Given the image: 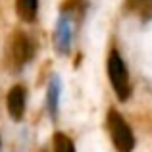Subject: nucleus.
I'll use <instances>...</instances> for the list:
<instances>
[{"mask_svg": "<svg viewBox=\"0 0 152 152\" xmlns=\"http://www.w3.org/2000/svg\"><path fill=\"white\" fill-rule=\"evenodd\" d=\"M106 125L110 131V139L114 142L118 152H131L135 146V137L131 133V127L127 125V121L123 119L121 114H118L115 110L108 112L106 118Z\"/></svg>", "mask_w": 152, "mask_h": 152, "instance_id": "1", "label": "nucleus"}, {"mask_svg": "<svg viewBox=\"0 0 152 152\" xmlns=\"http://www.w3.org/2000/svg\"><path fill=\"white\" fill-rule=\"evenodd\" d=\"M108 77H110L112 89L115 91L118 98L119 100H127L131 94L129 73H127V67L118 50H112L110 56H108Z\"/></svg>", "mask_w": 152, "mask_h": 152, "instance_id": "2", "label": "nucleus"}, {"mask_svg": "<svg viewBox=\"0 0 152 152\" xmlns=\"http://www.w3.org/2000/svg\"><path fill=\"white\" fill-rule=\"evenodd\" d=\"M31 54H33L31 41L21 31H15L8 41V60H10V64H14L15 67H21L31 58Z\"/></svg>", "mask_w": 152, "mask_h": 152, "instance_id": "3", "label": "nucleus"}, {"mask_svg": "<svg viewBox=\"0 0 152 152\" xmlns=\"http://www.w3.org/2000/svg\"><path fill=\"white\" fill-rule=\"evenodd\" d=\"M6 106H8V114H10L12 119L19 121L23 118V112H25V89L21 85H14L8 91Z\"/></svg>", "mask_w": 152, "mask_h": 152, "instance_id": "4", "label": "nucleus"}, {"mask_svg": "<svg viewBox=\"0 0 152 152\" xmlns=\"http://www.w3.org/2000/svg\"><path fill=\"white\" fill-rule=\"evenodd\" d=\"M69 41H71V27H69V21H67L66 15H62L56 25V33H54V45H56V50L66 54L67 48H69Z\"/></svg>", "mask_w": 152, "mask_h": 152, "instance_id": "5", "label": "nucleus"}, {"mask_svg": "<svg viewBox=\"0 0 152 152\" xmlns=\"http://www.w3.org/2000/svg\"><path fill=\"white\" fill-rule=\"evenodd\" d=\"M15 10L21 21H35L37 18V10H39V0H15Z\"/></svg>", "mask_w": 152, "mask_h": 152, "instance_id": "6", "label": "nucleus"}, {"mask_svg": "<svg viewBox=\"0 0 152 152\" xmlns=\"http://www.w3.org/2000/svg\"><path fill=\"white\" fill-rule=\"evenodd\" d=\"M58 100H60V81L54 77L48 85V108L52 119H56V115H58Z\"/></svg>", "mask_w": 152, "mask_h": 152, "instance_id": "7", "label": "nucleus"}, {"mask_svg": "<svg viewBox=\"0 0 152 152\" xmlns=\"http://www.w3.org/2000/svg\"><path fill=\"white\" fill-rule=\"evenodd\" d=\"M54 152H75L73 141L64 133H56L54 135Z\"/></svg>", "mask_w": 152, "mask_h": 152, "instance_id": "8", "label": "nucleus"}, {"mask_svg": "<svg viewBox=\"0 0 152 152\" xmlns=\"http://www.w3.org/2000/svg\"><path fill=\"white\" fill-rule=\"evenodd\" d=\"M137 2H152V0H137Z\"/></svg>", "mask_w": 152, "mask_h": 152, "instance_id": "9", "label": "nucleus"}]
</instances>
